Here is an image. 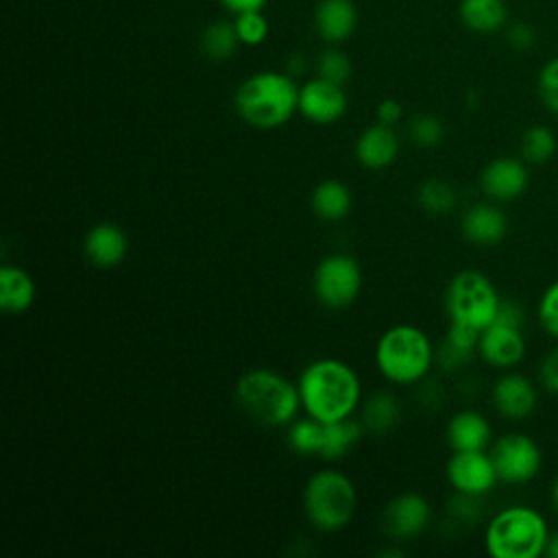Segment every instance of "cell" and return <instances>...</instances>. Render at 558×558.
<instances>
[{
	"label": "cell",
	"instance_id": "6da1fadb",
	"mask_svg": "<svg viewBox=\"0 0 558 558\" xmlns=\"http://www.w3.org/2000/svg\"><path fill=\"white\" fill-rule=\"evenodd\" d=\"M301 408L320 423L349 418L360 405L362 386L355 371L333 357L310 362L296 381Z\"/></svg>",
	"mask_w": 558,
	"mask_h": 558
},
{
	"label": "cell",
	"instance_id": "7a4b0ae2",
	"mask_svg": "<svg viewBox=\"0 0 558 558\" xmlns=\"http://www.w3.org/2000/svg\"><path fill=\"white\" fill-rule=\"evenodd\" d=\"M238 116L255 129H277L299 111V87L281 72H257L235 92Z\"/></svg>",
	"mask_w": 558,
	"mask_h": 558
},
{
	"label": "cell",
	"instance_id": "3957f363",
	"mask_svg": "<svg viewBox=\"0 0 558 558\" xmlns=\"http://www.w3.org/2000/svg\"><path fill=\"white\" fill-rule=\"evenodd\" d=\"M240 408L262 425H290L301 408L299 388L283 375L268 368L246 371L235 384Z\"/></svg>",
	"mask_w": 558,
	"mask_h": 558
},
{
	"label": "cell",
	"instance_id": "277c9868",
	"mask_svg": "<svg viewBox=\"0 0 558 558\" xmlns=\"http://www.w3.org/2000/svg\"><path fill=\"white\" fill-rule=\"evenodd\" d=\"M545 517L530 506H508L486 525L484 545L493 558H538L549 541Z\"/></svg>",
	"mask_w": 558,
	"mask_h": 558
},
{
	"label": "cell",
	"instance_id": "5b68a950",
	"mask_svg": "<svg viewBox=\"0 0 558 558\" xmlns=\"http://www.w3.org/2000/svg\"><path fill=\"white\" fill-rule=\"evenodd\" d=\"M436 360L432 340L421 327L395 325L375 344V364L392 384H418Z\"/></svg>",
	"mask_w": 558,
	"mask_h": 558
},
{
	"label": "cell",
	"instance_id": "8992f818",
	"mask_svg": "<svg viewBox=\"0 0 558 558\" xmlns=\"http://www.w3.org/2000/svg\"><path fill=\"white\" fill-rule=\"evenodd\" d=\"M357 508L355 484L340 471L320 469L307 477L303 488V510L307 521L320 532L347 527Z\"/></svg>",
	"mask_w": 558,
	"mask_h": 558
},
{
	"label": "cell",
	"instance_id": "52a82bcc",
	"mask_svg": "<svg viewBox=\"0 0 558 558\" xmlns=\"http://www.w3.org/2000/svg\"><path fill=\"white\" fill-rule=\"evenodd\" d=\"M499 294L493 281L480 270H460L451 277L445 292V307L449 320L486 329L499 310Z\"/></svg>",
	"mask_w": 558,
	"mask_h": 558
},
{
	"label": "cell",
	"instance_id": "ba28073f",
	"mask_svg": "<svg viewBox=\"0 0 558 558\" xmlns=\"http://www.w3.org/2000/svg\"><path fill=\"white\" fill-rule=\"evenodd\" d=\"M362 288L360 264L344 253L325 255L312 275V290L320 305L342 310L351 305Z\"/></svg>",
	"mask_w": 558,
	"mask_h": 558
},
{
	"label": "cell",
	"instance_id": "9c48e42d",
	"mask_svg": "<svg viewBox=\"0 0 558 558\" xmlns=\"http://www.w3.org/2000/svg\"><path fill=\"white\" fill-rule=\"evenodd\" d=\"M490 458L499 482L504 484H525L541 473L543 453L536 440L527 434L510 432L499 436L490 445Z\"/></svg>",
	"mask_w": 558,
	"mask_h": 558
},
{
	"label": "cell",
	"instance_id": "30bf717a",
	"mask_svg": "<svg viewBox=\"0 0 558 558\" xmlns=\"http://www.w3.org/2000/svg\"><path fill=\"white\" fill-rule=\"evenodd\" d=\"M447 480L456 493L464 495H486L499 482L490 453L477 451H453L447 462Z\"/></svg>",
	"mask_w": 558,
	"mask_h": 558
},
{
	"label": "cell",
	"instance_id": "8fae6325",
	"mask_svg": "<svg viewBox=\"0 0 558 558\" xmlns=\"http://www.w3.org/2000/svg\"><path fill=\"white\" fill-rule=\"evenodd\" d=\"M432 517L429 501L418 493H401L392 497L381 512V530L395 541L418 536Z\"/></svg>",
	"mask_w": 558,
	"mask_h": 558
},
{
	"label": "cell",
	"instance_id": "7c38bea8",
	"mask_svg": "<svg viewBox=\"0 0 558 558\" xmlns=\"http://www.w3.org/2000/svg\"><path fill=\"white\" fill-rule=\"evenodd\" d=\"M347 111V94L342 85L323 76L299 87V113L314 124H333Z\"/></svg>",
	"mask_w": 558,
	"mask_h": 558
},
{
	"label": "cell",
	"instance_id": "4fadbf2b",
	"mask_svg": "<svg viewBox=\"0 0 558 558\" xmlns=\"http://www.w3.org/2000/svg\"><path fill=\"white\" fill-rule=\"evenodd\" d=\"M530 183L527 168L521 159L497 157L488 161L480 174L482 192L495 203H508L519 198Z\"/></svg>",
	"mask_w": 558,
	"mask_h": 558
},
{
	"label": "cell",
	"instance_id": "5bb4252c",
	"mask_svg": "<svg viewBox=\"0 0 558 558\" xmlns=\"http://www.w3.org/2000/svg\"><path fill=\"white\" fill-rule=\"evenodd\" d=\"M477 353L482 360L495 368H512L525 355V338L519 327L504 323H490L480 333Z\"/></svg>",
	"mask_w": 558,
	"mask_h": 558
},
{
	"label": "cell",
	"instance_id": "9a60e30c",
	"mask_svg": "<svg viewBox=\"0 0 558 558\" xmlns=\"http://www.w3.org/2000/svg\"><path fill=\"white\" fill-rule=\"evenodd\" d=\"M536 388L521 373H506L493 384V405L508 421H523L536 410Z\"/></svg>",
	"mask_w": 558,
	"mask_h": 558
},
{
	"label": "cell",
	"instance_id": "2e32d148",
	"mask_svg": "<svg viewBox=\"0 0 558 558\" xmlns=\"http://www.w3.org/2000/svg\"><path fill=\"white\" fill-rule=\"evenodd\" d=\"M460 231L471 244L493 246L504 240L508 231V218L495 203H475L462 214Z\"/></svg>",
	"mask_w": 558,
	"mask_h": 558
},
{
	"label": "cell",
	"instance_id": "e0dca14e",
	"mask_svg": "<svg viewBox=\"0 0 558 558\" xmlns=\"http://www.w3.org/2000/svg\"><path fill=\"white\" fill-rule=\"evenodd\" d=\"M83 251L94 266L113 268L126 257L129 238L122 227L113 222H98L85 233Z\"/></svg>",
	"mask_w": 558,
	"mask_h": 558
},
{
	"label": "cell",
	"instance_id": "ac0fdd59",
	"mask_svg": "<svg viewBox=\"0 0 558 558\" xmlns=\"http://www.w3.org/2000/svg\"><path fill=\"white\" fill-rule=\"evenodd\" d=\"M399 155V137L388 124H373L364 129L355 140V157L360 166L368 170L388 168Z\"/></svg>",
	"mask_w": 558,
	"mask_h": 558
},
{
	"label": "cell",
	"instance_id": "d6986e66",
	"mask_svg": "<svg viewBox=\"0 0 558 558\" xmlns=\"http://www.w3.org/2000/svg\"><path fill=\"white\" fill-rule=\"evenodd\" d=\"M490 423L475 410H460L447 423V442L453 451H477L490 445Z\"/></svg>",
	"mask_w": 558,
	"mask_h": 558
},
{
	"label": "cell",
	"instance_id": "ffe728a7",
	"mask_svg": "<svg viewBox=\"0 0 558 558\" xmlns=\"http://www.w3.org/2000/svg\"><path fill=\"white\" fill-rule=\"evenodd\" d=\"M357 24V13L351 0H320L314 13L316 33L329 41L338 44L351 37Z\"/></svg>",
	"mask_w": 558,
	"mask_h": 558
},
{
	"label": "cell",
	"instance_id": "44dd1931",
	"mask_svg": "<svg viewBox=\"0 0 558 558\" xmlns=\"http://www.w3.org/2000/svg\"><path fill=\"white\" fill-rule=\"evenodd\" d=\"M35 303V281L20 268L4 264L0 268V307L7 314H22Z\"/></svg>",
	"mask_w": 558,
	"mask_h": 558
},
{
	"label": "cell",
	"instance_id": "7402d4cb",
	"mask_svg": "<svg viewBox=\"0 0 558 558\" xmlns=\"http://www.w3.org/2000/svg\"><path fill=\"white\" fill-rule=\"evenodd\" d=\"M310 205L320 220H327V222L342 220L344 216H349L353 205L351 190L338 179H325L312 190Z\"/></svg>",
	"mask_w": 558,
	"mask_h": 558
},
{
	"label": "cell",
	"instance_id": "603a6c76",
	"mask_svg": "<svg viewBox=\"0 0 558 558\" xmlns=\"http://www.w3.org/2000/svg\"><path fill=\"white\" fill-rule=\"evenodd\" d=\"M401 414L403 410L399 399L388 390H377L364 401L362 425L371 434H388L399 425Z\"/></svg>",
	"mask_w": 558,
	"mask_h": 558
},
{
	"label": "cell",
	"instance_id": "cb8c5ba5",
	"mask_svg": "<svg viewBox=\"0 0 558 558\" xmlns=\"http://www.w3.org/2000/svg\"><path fill=\"white\" fill-rule=\"evenodd\" d=\"M362 434H364V425L353 421L351 416L342 418V421L325 423L323 447H320L318 456L325 460H340L360 442Z\"/></svg>",
	"mask_w": 558,
	"mask_h": 558
},
{
	"label": "cell",
	"instance_id": "d4e9b609",
	"mask_svg": "<svg viewBox=\"0 0 558 558\" xmlns=\"http://www.w3.org/2000/svg\"><path fill=\"white\" fill-rule=\"evenodd\" d=\"M460 17L475 33H495L506 22V4L504 0H462Z\"/></svg>",
	"mask_w": 558,
	"mask_h": 558
},
{
	"label": "cell",
	"instance_id": "484cf974",
	"mask_svg": "<svg viewBox=\"0 0 558 558\" xmlns=\"http://www.w3.org/2000/svg\"><path fill=\"white\" fill-rule=\"evenodd\" d=\"M238 44H240V37H238L235 24L225 22V20L211 22L201 33V50L205 52V57H209L214 61L229 59L235 52Z\"/></svg>",
	"mask_w": 558,
	"mask_h": 558
},
{
	"label": "cell",
	"instance_id": "4316f807",
	"mask_svg": "<svg viewBox=\"0 0 558 558\" xmlns=\"http://www.w3.org/2000/svg\"><path fill=\"white\" fill-rule=\"evenodd\" d=\"M416 201L432 216H447L458 205L456 187L445 179H427L416 190Z\"/></svg>",
	"mask_w": 558,
	"mask_h": 558
},
{
	"label": "cell",
	"instance_id": "83f0119b",
	"mask_svg": "<svg viewBox=\"0 0 558 558\" xmlns=\"http://www.w3.org/2000/svg\"><path fill=\"white\" fill-rule=\"evenodd\" d=\"M558 150L556 133L545 124H534L523 131L521 135V157L525 163L543 166L547 163Z\"/></svg>",
	"mask_w": 558,
	"mask_h": 558
},
{
	"label": "cell",
	"instance_id": "f1b7e54d",
	"mask_svg": "<svg viewBox=\"0 0 558 558\" xmlns=\"http://www.w3.org/2000/svg\"><path fill=\"white\" fill-rule=\"evenodd\" d=\"M323 429H325V423H320V421H316L312 416L294 418L290 423V429H288V445H290V449L301 453V456L320 453Z\"/></svg>",
	"mask_w": 558,
	"mask_h": 558
},
{
	"label": "cell",
	"instance_id": "f546056e",
	"mask_svg": "<svg viewBox=\"0 0 558 558\" xmlns=\"http://www.w3.org/2000/svg\"><path fill=\"white\" fill-rule=\"evenodd\" d=\"M410 137L421 148H434L445 137L442 122L432 113H421L410 122Z\"/></svg>",
	"mask_w": 558,
	"mask_h": 558
},
{
	"label": "cell",
	"instance_id": "4dcf8cb0",
	"mask_svg": "<svg viewBox=\"0 0 558 558\" xmlns=\"http://www.w3.org/2000/svg\"><path fill=\"white\" fill-rule=\"evenodd\" d=\"M235 31L240 37V44L246 46H259L268 37V20L262 11H246L235 15Z\"/></svg>",
	"mask_w": 558,
	"mask_h": 558
},
{
	"label": "cell",
	"instance_id": "1f68e13d",
	"mask_svg": "<svg viewBox=\"0 0 558 558\" xmlns=\"http://www.w3.org/2000/svg\"><path fill=\"white\" fill-rule=\"evenodd\" d=\"M318 76L344 85L351 78V61L344 52L340 50H325L318 59Z\"/></svg>",
	"mask_w": 558,
	"mask_h": 558
},
{
	"label": "cell",
	"instance_id": "d6a6232c",
	"mask_svg": "<svg viewBox=\"0 0 558 558\" xmlns=\"http://www.w3.org/2000/svg\"><path fill=\"white\" fill-rule=\"evenodd\" d=\"M538 323L551 338L558 340V281L547 286L541 294Z\"/></svg>",
	"mask_w": 558,
	"mask_h": 558
},
{
	"label": "cell",
	"instance_id": "836d02e7",
	"mask_svg": "<svg viewBox=\"0 0 558 558\" xmlns=\"http://www.w3.org/2000/svg\"><path fill=\"white\" fill-rule=\"evenodd\" d=\"M538 94L545 107L558 116V57L543 65L538 76Z\"/></svg>",
	"mask_w": 558,
	"mask_h": 558
},
{
	"label": "cell",
	"instance_id": "e575fe53",
	"mask_svg": "<svg viewBox=\"0 0 558 558\" xmlns=\"http://www.w3.org/2000/svg\"><path fill=\"white\" fill-rule=\"evenodd\" d=\"M480 329H475V327H471V325H464V323H456V320H451V325H449V331H447V342H451L453 347H458V349H462V351H469V353H473V351H477V342H480Z\"/></svg>",
	"mask_w": 558,
	"mask_h": 558
},
{
	"label": "cell",
	"instance_id": "d590c367",
	"mask_svg": "<svg viewBox=\"0 0 558 558\" xmlns=\"http://www.w3.org/2000/svg\"><path fill=\"white\" fill-rule=\"evenodd\" d=\"M480 497L477 495H464V493H458L453 499H451V514L458 519V521H464V523H475L480 517H482V508H480Z\"/></svg>",
	"mask_w": 558,
	"mask_h": 558
},
{
	"label": "cell",
	"instance_id": "8d00e7d4",
	"mask_svg": "<svg viewBox=\"0 0 558 558\" xmlns=\"http://www.w3.org/2000/svg\"><path fill=\"white\" fill-rule=\"evenodd\" d=\"M473 357V353H469V351H462V349H458V347H453L451 342H442V347L438 349V353H436V360H438V364L445 368V371H456V368H462L469 360Z\"/></svg>",
	"mask_w": 558,
	"mask_h": 558
},
{
	"label": "cell",
	"instance_id": "74e56055",
	"mask_svg": "<svg viewBox=\"0 0 558 558\" xmlns=\"http://www.w3.org/2000/svg\"><path fill=\"white\" fill-rule=\"evenodd\" d=\"M538 379L545 390L558 395V347L543 357L538 366Z\"/></svg>",
	"mask_w": 558,
	"mask_h": 558
},
{
	"label": "cell",
	"instance_id": "f35d334b",
	"mask_svg": "<svg viewBox=\"0 0 558 558\" xmlns=\"http://www.w3.org/2000/svg\"><path fill=\"white\" fill-rule=\"evenodd\" d=\"M493 323H504V325H510V327H523L525 323V310L517 303V301H504L499 303V310H497V316Z\"/></svg>",
	"mask_w": 558,
	"mask_h": 558
},
{
	"label": "cell",
	"instance_id": "ab89813d",
	"mask_svg": "<svg viewBox=\"0 0 558 558\" xmlns=\"http://www.w3.org/2000/svg\"><path fill=\"white\" fill-rule=\"evenodd\" d=\"M375 116H377V122L388 124V126H395V124L401 120V116H403V107H401L399 100L386 98V100H381V102L377 105Z\"/></svg>",
	"mask_w": 558,
	"mask_h": 558
},
{
	"label": "cell",
	"instance_id": "60d3db41",
	"mask_svg": "<svg viewBox=\"0 0 558 558\" xmlns=\"http://www.w3.org/2000/svg\"><path fill=\"white\" fill-rule=\"evenodd\" d=\"M227 9H231L235 15L246 13V11H262L266 0H220Z\"/></svg>",
	"mask_w": 558,
	"mask_h": 558
},
{
	"label": "cell",
	"instance_id": "b9f144b4",
	"mask_svg": "<svg viewBox=\"0 0 558 558\" xmlns=\"http://www.w3.org/2000/svg\"><path fill=\"white\" fill-rule=\"evenodd\" d=\"M510 39H512V44H514V46H519V48H525V46H530V44H532L534 35H532V31H530L527 26L519 24V26H514V28H512V33H510Z\"/></svg>",
	"mask_w": 558,
	"mask_h": 558
},
{
	"label": "cell",
	"instance_id": "7bdbcfd3",
	"mask_svg": "<svg viewBox=\"0 0 558 558\" xmlns=\"http://www.w3.org/2000/svg\"><path fill=\"white\" fill-rule=\"evenodd\" d=\"M545 556L558 558V530L549 534V541H547V547H545Z\"/></svg>",
	"mask_w": 558,
	"mask_h": 558
},
{
	"label": "cell",
	"instance_id": "ee69618b",
	"mask_svg": "<svg viewBox=\"0 0 558 558\" xmlns=\"http://www.w3.org/2000/svg\"><path fill=\"white\" fill-rule=\"evenodd\" d=\"M551 506H554V510L558 512V475H556V480H554V484H551Z\"/></svg>",
	"mask_w": 558,
	"mask_h": 558
}]
</instances>
